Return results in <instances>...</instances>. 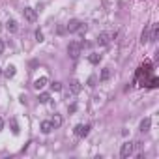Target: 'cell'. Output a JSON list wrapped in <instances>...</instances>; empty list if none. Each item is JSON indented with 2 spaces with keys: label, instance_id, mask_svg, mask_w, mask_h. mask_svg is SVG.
I'll return each mask as SVG.
<instances>
[{
  "label": "cell",
  "instance_id": "cell-1",
  "mask_svg": "<svg viewBox=\"0 0 159 159\" xmlns=\"http://www.w3.org/2000/svg\"><path fill=\"white\" fill-rule=\"evenodd\" d=\"M84 41H81V39H79V41H71L69 45H67V54H69V58H73V60H77L79 56H81L83 54V49H84Z\"/></svg>",
  "mask_w": 159,
  "mask_h": 159
},
{
  "label": "cell",
  "instance_id": "cell-2",
  "mask_svg": "<svg viewBox=\"0 0 159 159\" xmlns=\"http://www.w3.org/2000/svg\"><path fill=\"white\" fill-rule=\"evenodd\" d=\"M66 30H67L69 34H75V32H86L88 26H86L81 19H71V21L66 25Z\"/></svg>",
  "mask_w": 159,
  "mask_h": 159
},
{
  "label": "cell",
  "instance_id": "cell-3",
  "mask_svg": "<svg viewBox=\"0 0 159 159\" xmlns=\"http://www.w3.org/2000/svg\"><path fill=\"white\" fill-rule=\"evenodd\" d=\"M90 129H92L90 124H77L75 129H73V133H75V137H79V139H84V137H88Z\"/></svg>",
  "mask_w": 159,
  "mask_h": 159
},
{
  "label": "cell",
  "instance_id": "cell-4",
  "mask_svg": "<svg viewBox=\"0 0 159 159\" xmlns=\"http://www.w3.org/2000/svg\"><path fill=\"white\" fill-rule=\"evenodd\" d=\"M116 38V32L112 34V32H101L99 36H98V45H101V47H107L109 43H111V39H114Z\"/></svg>",
  "mask_w": 159,
  "mask_h": 159
},
{
  "label": "cell",
  "instance_id": "cell-5",
  "mask_svg": "<svg viewBox=\"0 0 159 159\" xmlns=\"http://www.w3.org/2000/svg\"><path fill=\"white\" fill-rule=\"evenodd\" d=\"M133 152H135V142H131V140H127V142H124L122 144V148H120V155L125 159V157H131L133 155Z\"/></svg>",
  "mask_w": 159,
  "mask_h": 159
},
{
  "label": "cell",
  "instance_id": "cell-6",
  "mask_svg": "<svg viewBox=\"0 0 159 159\" xmlns=\"http://www.w3.org/2000/svg\"><path fill=\"white\" fill-rule=\"evenodd\" d=\"M23 17L28 21V23H36L38 21V11L34 8H25L23 10Z\"/></svg>",
  "mask_w": 159,
  "mask_h": 159
},
{
  "label": "cell",
  "instance_id": "cell-7",
  "mask_svg": "<svg viewBox=\"0 0 159 159\" xmlns=\"http://www.w3.org/2000/svg\"><path fill=\"white\" fill-rule=\"evenodd\" d=\"M39 129H41V133H43V135H49V133H52L56 127H54V124H52L51 120H41Z\"/></svg>",
  "mask_w": 159,
  "mask_h": 159
},
{
  "label": "cell",
  "instance_id": "cell-8",
  "mask_svg": "<svg viewBox=\"0 0 159 159\" xmlns=\"http://www.w3.org/2000/svg\"><path fill=\"white\" fill-rule=\"evenodd\" d=\"M47 84H49V77H38L36 81H34V84H32V86H34L36 90H43Z\"/></svg>",
  "mask_w": 159,
  "mask_h": 159
},
{
  "label": "cell",
  "instance_id": "cell-9",
  "mask_svg": "<svg viewBox=\"0 0 159 159\" xmlns=\"http://www.w3.org/2000/svg\"><path fill=\"white\" fill-rule=\"evenodd\" d=\"M81 90H83L81 83H79V81H71V84H69V96H77Z\"/></svg>",
  "mask_w": 159,
  "mask_h": 159
},
{
  "label": "cell",
  "instance_id": "cell-10",
  "mask_svg": "<svg viewBox=\"0 0 159 159\" xmlns=\"http://www.w3.org/2000/svg\"><path fill=\"white\" fill-rule=\"evenodd\" d=\"M6 28H8L11 34H15V32L19 30V25H17V21H15V19H10V21L6 23Z\"/></svg>",
  "mask_w": 159,
  "mask_h": 159
},
{
  "label": "cell",
  "instance_id": "cell-11",
  "mask_svg": "<svg viewBox=\"0 0 159 159\" xmlns=\"http://www.w3.org/2000/svg\"><path fill=\"white\" fill-rule=\"evenodd\" d=\"M101 60H103V56H101L99 52H92V54L88 56V62H90V64H94V66H98Z\"/></svg>",
  "mask_w": 159,
  "mask_h": 159
},
{
  "label": "cell",
  "instance_id": "cell-12",
  "mask_svg": "<svg viewBox=\"0 0 159 159\" xmlns=\"http://www.w3.org/2000/svg\"><path fill=\"white\" fill-rule=\"evenodd\" d=\"M144 84H146L148 88H157V84H159V79L152 75V77L148 79V81H144Z\"/></svg>",
  "mask_w": 159,
  "mask_h": 159
},
{
  "label": "cell",
  "instance_id": "cell-13",
  "mask_svg": "<svg viewBox=\"0 0 159 159\" xmlns=\"http://www.w3.org/2000/svg\"><path fill=\"white\" fill-rule=\"evenodd\" d=\"M150 41V26H146L144 30H142V34H140V43L144 45V43H148Z\"/></svg>",
  "mask_w": 159,
  "mask_h": 159
},
{
  "label": "cell",
  "instance_id": "cell-14",
  "mask_svg": "<svg viewBox=\"0 0 159 159\" xmlns=\"http://www.w3.org/2000/svg\"><path fill=\"white\" fill-rule=\"evenodd\" d=\"M150 125H152V118H144L142 122H140V125H139V129L144 133V131H148L150 129Z\"/></svg>",
  "mask_w": 159,
  "mask_h": 159
},
{
  "label": "cell",
  "instance_id": "cell-15",
  "mask_svg": "<svg viewBox=\"0 0 159 159\" xmlns=\"http://www.w3.org/2000/svg\"><path fill=\"white\" fill-rule=\"evenodd\" d=\"M109 77H111V67H105V69H101L99 83H105V81H109Z\"/></svg>",
  "mask_w": 159,
  "mask_h": 159
},
{
  "label": "cell",
  "instance_id": "cell-16",
  "mask_svg": "<svg viewBox=\"0 0 159 159\" xmlns=\"http://www.w3.org/2000/svg\"><path fill=\"white\" fill-rule=\"evenodd\" d=\"M4 77H6V79L15 77V66H8V67L4 69Z\"/></svg>",
  "mask_w": 159,
  "mask_h": 159
},
{
  "label": "cell",
  "instance_id": "cell-17",
  "mask_svg": "<svg viewBox=\"0 0 159 159\" xmlns=\"http://www.w3.org/2000/svg\"><path fill=\"white\" fill-rule=\"evenodd\" d=\"M157 34H159V28H157V25H153L152 32H150V41H157Z\"/></svg>",
  "mask_w": 159,
  "mask_h": 159
},
{
  "label": "cell",
  "instance_id": "cell-18",
  "mask_svg": "<svg viewBox=\"0 0 159 159\" xmlns=\"http://www.w3.org/2000/svg\"><path fill=\"white\" fill-rule=\"evenodd\" d=\"M38 101H39L41 105L49 103V101H51V94H39V96H38Z\"/></svg>",
  "mask_w": 159,
  "mask_h": 159
},
{
  "label": "cell",
  "instance_id": "cell-19",
  "mask_svg": "<svg viewBox=\"0 0 159 159\" xmlns=\"http://www.w3.org/2000/svg\"><path fill=\"white\" fill-rule=\"evenodd\" d=\"M64 86H62V83H58V81H54V83H51V90L52 92H60Z\"/></svg>",
  "mask_w": 159,
  "mask_h": 159
},
{
  "label": "cell",
  "instance_id": "cell-20",
  "mask_svg": "<svg viewBox=\"0 0 159 159\" xmlns=\"http://www.w3.org/2000/svg\"><path fill=\"white\" fill-rule=\"evenodd\" d=\"M51 122L54 124V127H60V125H62V116H54Z\"/></svg>",
  "mask_w": 159,
  "mask_h": 159
},
{
  "label": "cell",
  "instance_id": "cell-21",
  "mask_svg": "<svg viewBox=\"0 0 159 159\" xmlns=\"http://www.w3.org/2000/svg\"><path fill=\"white\" fill-rule=\"evenodd\" d=\"M11 131H13V135H17V133H19V125H17V122H15V120H11Z\"/></svg>",
  "mask_w": 159,
  "mask_h": 159
},
{
  "label": "cell",
  "instance_id": "cell-22",
  "mask_svg": "<svg viewBox=\"0 0 159 159\" xmlns=\"http://www.w3.org/2000/svg\"><path fill=\"white\" fill-rule=\"evenodd\" d=\"M36 39H38L39 43L43 41V32H41V30H36Z\"/></svg>",
  "mask_w": 159,
  "mask_h": 159
},
{
  "label": "cell",
  "instance_id": "cell-23",
  "mask_svg": "<svg viewBox=\"0 0 159 159\" xmlns=\"http://www.w3.org/2000/svg\"><path fill=\"white\" fill-rule=\"evenodd\" d=\"M96 81H98V79H96V77H90V79H88V86H96V84H94Z\"/></svg>",
  "mask_w": 159,
  "mask_h": 159
},
{
  "label": "cell",
  "instance_id": "cell-24",
  "mask_svg": "<svg viewBox=\"0 0 159 159\" xmlns=\"http://www.w3.org/2000/svg\"><path fill=\"white\" fill-rule=\"evenodd\" d=\"M4 49H6V43H4L2 39H0V54H2V52H4Z\"/></svg>",
  "mask_w": 159,
  "mask_h": 159
},
{
  "label": "cell",
  "instance_id": "cell-25",
  "mask_svg": "<svg viewBox=\"0 0 159 159\" xmlns=\"http://www.w3.org/2000/svg\"><path fill=\"white\" fill-rule=\"evenodd\" d=\"M2 129H4V120L0 118V131H2Z\"/></svg>",
  "mask_w": 159,
  "mask_h": 159
},
{
  "label": "cell",
  "instance_id": "cell-26",
  "mask_svg": "<svg viewBox=\"0 0 159 159\" xmlns=\"http://www.w3.org/2000/svg\"><path fill=\"white\" fill-rule=\"evenodd\" d=\"M0 75H2V69H0Z\"/></svg>",
  "mask_w": 159,
  "mask_h": 159
}]
</instances>
